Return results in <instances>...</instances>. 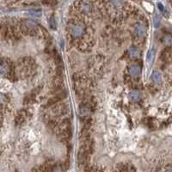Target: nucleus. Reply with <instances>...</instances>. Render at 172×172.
<instances>
[{
	"label": "nucleus",
	"mask_w": 172,
	"mask_h": 172,
	"mask_svg": "<svg viewBox=\"0 0 172 172\" xmlns=\"http://www.w3.org/2000/svg\"><path fill=\"white\" fill-rule=\"evenodd\" d=\"M128 53L132 58H138L139 56V50L135 47H131L128 50Z\"/></svg>",
	"instance_id": "6e6552de"
},
{
	"label": "nucleus",
	"mask_w": 172,
	"mask_h": 172,
	"mask_svg": "<svg viewBox=\"0 0 172 172\" xmlns=\"http://www.w3.org/2000/svg\"><path fill=\"white\" fill-rule=\"evenodd\" d=\"M129 71H130V74L133 77H138L141 72V69L138 66H131Z\"/></svg>",
	"instance_id": "1a4fd4ad"
},
{
	"label": "nucleus",
	"mask_w": 172,
	"mask_h": 172,
	"mask_svg": "<svg viewBox=\"0 0 172 172\" xmlns=\"http://www.w3.org/2000/svg\"><path fill=\"white\" fill-rule=\"evenodd\" d=\"M90 5L88 3H82V5H81V10L83 11V12H84V13H88L89 11H90Z\"/></svg>",
	"instance_id": "9d476101"
},
{
	"label": "nucleus",
	"mask_w": 172,
	"mask_h": 172,
	"mask_svg": "<svg viewBox=\"0 0 172 172\" xmlns=\"http://www.w3.org/2000/svg\"><path fill=\"white\" fill-rule=\"evenodd\" d=\"M128 97H129V99L131 101L137 102V101H138L140 99V93L138 90H134V91H132V92L129 93Z\"/></svg>",
	"instance_id": "39448f33"
},
{
	"label": "nucleus",
	"mask_w": 172,
	"mask_h": 172,
	"mask_svg": "<svg viewBox=\"0 0 172 172\" xmlns=\"http://www.w3.org/2000/svg\"><path fill=\"white\" fill-rule=\"evenodd\" d=\"M151 77H152L153 81H154L155 83H157V84H159V83H161V81H162V76H161L160 72L158 71H154L152 72Z\"/></svg>",
	"instance_id": "0eeeda50"
},
{
	"label": "nucleus",
	"mask_w": 172,
	"mask_h": 172,
	"mask_svg": "<svg viewBox=\"0 0 172 172\" xmlns=\"http://www.w3.org/2000/svg\"><path fill=\"white\" fill-rule=\"evenodd\" d=\"M135 32L139 38H144L146 35V29L142 24H137L135 26Z\"/></svg>",
	"instance_id": "f03ea898"
},
{
	"label": "nucleus",
	"mask_w": 172,
	"mask_h": 172,
	"mask_svg": "<svg viewBox=\"0 0 172 172\" xmlns=\"http://www.w3.org/2000/svg\"><path fill=\"white\" fill-rule=\"evenodd\" d=\"M11 85L10 84V82H8L7 80H4V79H0V90H3V91H6V90H9L10 89Z\"/></svg>",
	"instance_id": "20e7f679"
},
{
	"label": "nucleus",
	"mask_w": 172,
	"mask_h": 172,
	"mask_svg": "<svg viewBox=\"0 0 172 172\" xmlns=\"http://www.w3.org/2000/svg\"><path fill=\"white\" fill-rule=\"evenodd\" d=\"M154 24H155V27L156 28L158 27V25H159V18H158V16H155V18H154Z\"/></svg>",
	"instance_id": "f8f14e48"
},
{
	"label": "nucleus",
	"mask_w": 172,
	"mask_h": 172,
	"mask_svg": "<svg viewBox=\"0 0 172 172\" xmlns=\"http://www.w3.org/2000/svg\"><path fill=\"white\" fill-rule=\"evenodd\" d=\"M171 56L172 51L171 47L165 48V49L162 52V53H161V59H162L164 61H168V60H170L171 58Z\"/></svg>",
	"instance_id": "f257e3e1"
},
{
	"label": "nucleus",
	"mask_w": 172,
	"mask_h": 172,
	"mask_svg": "<svg viewBox=\"0 0 172 172\" xmlns=\"http://www.w3.org/2000/svg\"><path fill=\"white\" fill-rule=\"evenodd\" d=\"M84 31V28L80 24H75L71 28V34L74 36H80Z\"/></svg>",
	"instance_id": "7ed1b4c3"
},
{
	"label": "nucleus",
	"mask_w": 172,
	"mask_h": 172,
	"mask_svg": "<svg viewBox=\"0 0 172 172\" xmlns=\"http://www.w3.org/2000/svg\"><path fill=\"white\" fill-rule=\"evenodd\" d=\"M164 43L167 44V45H171L172 44V36L171 35H165L164 38Z\"/></svg>",
	"instance_id": "9b49d317"
},
{
	"label": "nucleus",
	"mask_w": 172,
	"mask_h": 172,
	"mask_svg": "<svg viewBox=\"0 0 172 172\" xmlns=\"http://www.w3.org/2000/svg\"><path fill=\"white\" fill-rule=\"evenodd\" d=\"M154 57H155V51H154V49H151L147 53V55H146V60H147L148 65H151L152 64Z\"/></svg>",
	"instance_id": "423d86ee"
}]
</instances>
